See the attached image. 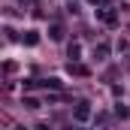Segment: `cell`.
<instances>
[{
    "mask_svg": "<svg viewBox=\"0 0 130 130\" xmlns=\"http://www.w3.org/2000/svg\"><path fill=\"white\" fill-rule=\"evenodd\" d=\"M91 118V103H79L76 106V121H88Z\"/></svg>",
    "mask_w": 130,
    "mask_h": 130,
    "instance_id": "1",
    "label": "cell"
},
{
    "mask_svg": "<svg viewBox=\"0 0 130 130\" xmlns=\"http://www.w3.org/2000/svg\"><path fill=\"white\" fill-rule=\"evenodd\" d=\"M94 55H97V61H106V55H109V45H106V42H100L97 48H94Z\"/></svg>",
    "mask_w": 130,
    "mask_h": 130,
    "instance_id": "2",
    "label": "cell"
},
{
    "mask_svg": "<svg viewBox=\"0 0 130 130\" xmlns=\"http://www.w3.org/2000/svg\"><path fill=\"white\" fill-rule=\"evenodd\" d=\"M24 106H27V109H39V100L36 97H24Z\"/></svg>",
    "mask_w": 130,
    "mask_h": 130,
    "instance_id": "3",
    "label": "cell"
},
{
    "mask_svg": "<svg viewBox=\"0 0 130 130\" xmlns=\"http://www.w3.org/2000/svg\"><path fill=\"white\" fill-rule=\"evenodd\" d=\"M94 3H97V0H94Z\"/></svg>",
    "mask_w": 130,
    "mask_h": 130,
    "instance_id": "4",
    "label": "cell"
}]
</instances>
